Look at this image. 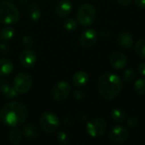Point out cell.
Segmentation results:
<instances>
[{
  "label": "cell",
  "mask_w": 145,
  "mask_h": 145,
  "mask_svg": "<svg viewBox=\"0 0 145 145\" xmlns=\"http://www.w3.org/2000/svg\"><path fill=\"white\" fill-rule=\"evenodd\" d=\"M111 117L116 123H123L126 119V115L123 110L115 109L111 113Z\"/></svg>",
  "instance_id": "21"
},
{
  "label": "cell",
  "mask_w": 145,
  "mask_h": 145,
  "mask_svg": "<svg viewBox=\"0 0 145 145\" xmlns=\"http://www.w3.org/2000/svg\"><path fill=\"white\" fill-rule=\"evenodd\" d=\"M88 81H89V75L84 71H79L76 72L72 79L73 86L78 88L85 86L88 82Z\"/></svg>",
  "instance_id": "16"
},
{
  "label": "cell",
  "mask_w": 145,
  "mask_h": 145,
  "mask_svg": "<svg viewBox=\"0 0 145 145\" xmlns=\"http://www.w3.org/2000/svg\"><path fill=\"white\" fill-rule=\"evenodd\" d=\"M28 14H29V17L31 18L32 20H33V21L38 20L41 17V14H42L40 7L35 3H31L29 5V8H28Z\"/></svg>",
  "instance_id": "19"
},
{
  "label": "cell",
  "mask_w": 145,
  "mask_h": 145,
  "mask_svg": "<svg viewBox=\"0 0 145 145\" xmlns=\"http://www.w3.org/2000/svg\"><path fill=\"white\" fill-rule=\"evenodd\" d=\"M0 93L8 99H13L19 94L14 86L12 87L9 82L4 80H0Z\"/></svg>",
  "instance_id": "13"
},
{
  "label": "cell",
  "mask_w": 145,
  "mask_h": 145,
  "mask_svg": "<svg viewBox=\"0 0 145 145\" xmlns=\"http://www.w3.org/2000/svg\"><path fill=\"white\" fill-rule=\"evenodd\" d=\"M77 20L73 18H68L63 24L64 29L67 31H73L77 28Z\"/></svg>",
  "instance_id": "26"
},
{
  "label": "cell",
  "mask_w": 145,
  "mask_h": 145,
  "mask_svg": "<svg viewBox=\"0 0 145 145\" xmlns=\"http://www.w3.org/2000/svg\"><path fill=\"white\" fill-rule=\"evenodd\" d=\"M132 0H117V2H118L120 4L124 5V6H127V5H129V4L132 3Z\"/></svg>",
  "instance_id": "35"
},
{
  "label": "cell",
  "mask_w": 145,
  "mask_h": 145,
  "mask_svg": "<svg viewBox=\"0 0 145 145\" xmlns=\"http://www.w3.org/2000/svg\"><path fill=\"white\" fill-rule=\"evenodd\" d=\"M71 85L65 81L57 82L51 90V97L55 101L65 100L71 93Z\"/></svg>",
  "instance_id": "7"
},
{
  "label": "cell",
  "mask_w": 145,
  "mask_h": 145,
  "mask_svg": "<svg viewBox=\"0 0 145 145\" xmlns=\"http://www.w3.org/2000/svg\"><path fill=\"white\" fill-rule=\"evenodd\" d=\"M73 5L69 0H61L56 8V14L57 16L63 18L67 17L72 11Z\"/></svg>",
  "instance_id": "15"
},
{
  "label": "cell",
  "mask_w": 145,
  "mask_h": 145,
  "mask_svg": "<svg viewBox=\"0 0 145 145\" xmlns=\"http://www.w3.org/2000/svg\"><path fill=\"white\" fill-rule=\"evenodd\" d=\"M79 119L81 121H86V119H87V116L84 113V112H80L79 114Z\"/></svg>",
  "instance_id": "36"
},
{
  "label": "cell",
  "mask_w": 145,
  "mask_h": 145,
  "mask_svg": "<svg viewBox=\"0 0 145 145\" xmlns=\"http://www.w3.org/2000/svg\"><path fill=\"white\" fill-rule=\"evenodd\" d=\"M136 76V72L133 69L129 68L126 69L124 72H123V76H122V79L124 82H129L132 80H133Z\"/></svg>",
  "instance_id": "27"
},
{
  "label": "cell",
  "mask_w": 145,
  "mask_h": 145,
  "mask_svg": "<svg viewBox=\"0 0 145 145\" xmlns=\"http://www.w3.org/2000/svg\"><path fill=\"white\" fill-rule=\"evenodd\" d=\"M135 3L138 7L145 8V0H135Z\"/></svg>",
  "instance_id": "34"
},
{
  "label": "cell",
  "mask_w": 145,
  "mask_h": 145,
  "mask_svg": "<svg viewBox=\"0 0 145 145\" xmlns=\"http://www.w3.org/2000/svg\"><path fill=\"white\" fill-rule=\"evenodd\" d=\"M28 116L26 107L21 102L14 101L3 105L0 110V121L8 127H19L25 123Z\"/></svg>",
  "instance_id": "1"
},
{
  "label": "cell",
  "mask_w": 145,
  "mask_h": 145,
  "mask_svg": "<svg viewBox=\"0 0 145 145\" xmlns=\"http://www.w3.org/2000/svg\"><path fill=\"white\" fill-rule=\"evenodd\" d=\"M122 89L121 77L114 73L103 74L97 82V90L102 98L107 100L115 99L119 96Z\"/></svg>",
  "instance_id": "2"
},
{
  "label": "cell",
  "mask_w": 145,
  "mask_h": 145,
  "mask_svg": "<svg viewBox=\"0 0 145 145\" xmlns=\"http://www.w3.org/2000/svg\"><path fill=\"white\" fill-rule=\"evenodd\" d=\"M73 96L76 100H82L85 99V93L83 90L81 89H76L75 91H73Z\"/></svg>",
  "instance_id": "29"
},
{
  "label": "cell",
  "mask_w": 145,
  "mask_h": 145,
  "mask_svg": "<svg viewBox=\"0 0 145 145\" xmlns=\"http://www.w3.org/2000/svg\"><path fill=\"white\" fill-rule=\"evenodd\" d=\"M9 52V47L6 43H2L0 44V53L6 54Z\"/></svg>",
  "instance_id": "32"
},
{
  "label": "cell",
  "mask_w": 145,
  "mask_h": 145,
  "mask_svg": "<svg viewBox=\"0 0 145 145\" xmlns=\"http://www.w3.org/2000/svg\"><path fill=\"white\" fill-rule=\"evenodd\" d=\"M15 35V30L11 26H5L0 31V39L3 41L10 40Z\"/></svg>",
  "instance_id": "22"
},
{
  "label": "cell",
  "mask_w": 145,
  "mask_h": 145,
  "mask_svg": "<svg viewBox=\"0 0 145 145\" xmlns=\"http://www.w3.org/2000/svg\"><path fill=\"white\" fill-rule=\"evenodd\" d=\"M117 42L121 47L124 48H130L132 47L134 40L132 36L129 32H122L119 35Z\"/></svg>",
  "instance_id": "17"
},
{
  "label": "cell",
  "mask_w": 145,
  "mask_h": 145,
  "mask_svg": "<svg viewBox=\"0 0 145 145\" xmlns=\"http://www.w3.org/2000/svg\"><path fill=\"white\" fill-rule=\"evenodd\" d=\"M9 141L12 144L18 145L21 142V133L20 131L19 128H17V127H15L12 128V130L10 131L9 134Z\"/></svg>",
  "instance_id": "20"
},
{
  "label": "cell",
  "mask_w": 145,
  "mask_h": 145,
  "mask_svg": "<svg viewBox=\"0 0 145 145\" xmlns=\"http://www.w3.org/2000/svg\"><path fill=\"white\" fill-rule=\"evenodd\" d=\"M62 123L67 127H71L74 123V119L71 116H65L62 118Z\"/></svg>",
  "instance_id": "31"
},
{
  "label": "cell",
  "mask_w": 145,
  "mask_h": 145,
  "mask_svg": "<svg viewBox=\"0 0 145 145\" xmlns=\"http://www.w3.org/2000/svg\"><path fill=\"white\" fill-rule=\"evenodd\" d=\"M97 18V12L95 8L89 3L82 4L77 12V22L83 26H89L92 25Z\"/></svg>",
  "instance_id": "4"
},
{
  "label": "cell",
  "mask_w": 145,
  "mask_h": 145,
  "mask_svg": "<svg viewBox=\"0 0 145 145\" xmlns=\"http://www.w3.org/2000/svg\"><path fill=\"white\" fill-rule=\"evenodd\" d=\"M20 62L24 68H31L36 62V54L30 49L23 50L20 54Z\"/></svg>",
  "instance_id": "12"
},
{
  "label": "cell",
  "mask_w": 145,
  "mask_h": 145,
  "mask_svg": "<svg viewBox=\"0 0 145 145\" xmlns=\"http://www.w3.org/2000/svg\"><path fill=\"white\" fill-rule=\"evenodd\" d=\"M107 130V123L102 118H95L86 125V132L92 138L102 136Z\"/></svg>",
  "instance_id": "8"
},
{
  "label": "cell",
  "mask_w": 145,
  "mask_h": 145,
  "mask_svg": "<svg viewBox=\"0 0 145 145\" xmlns=\"http://www.w3.org/2000/svg\"><path fill=\"white\" fill-rule=\"evenodd\" d=\"M129 137L128 131L126 127L119 125L115 126L111 129L109 134V140L114 143V144H123L127 140Z\"/></svg>",
  "instance_id": "9"
},
{
  "label": "cell",
  "mask_w": 145,
  "mask_h": 145,
  "mask_svg": "<svg viewBox=\"0 0 145 145\" xmlns=\"http://www.w3.org/2000/svg\"><path fill=\"white\" fill-rule=\"evenodd\" d=\"M39 124L45 133H54L59 127L60 121L58 117L51 111H45L42 114Z\"/></svg>",
  "instance_id": "5"
},
{
  "label": "cell",
  "mask_w": 145,
  "mask_h": 145,
  "mask_svg": "<svg viewBox=\"0 0 145 145\" xmlns=\"http://www.w3.org/2000/svg\"><path fill=\"white\" fill-rule=\"evenodd\" d=\"M14 70L13 63L7 59H0V76H7Z\"/></svg>",
  "instance_id": "18"
},
{
  "label": "cell",
  "mask_w": 145,
  "mask_h": 145,
  "mask_svg": "<svg viewBox=\"0 0 145 145\" xmlns=\"http://www.w3.org/2000/svg\"><path fill=\"white\" fill-rule=\"evenodd\" d=\"M57 139L62 144H68L71 142L72 135L67 130H62L57 133Z\"/></svg>",
  "instance_id": "23"
},
{
  "label": "cell",
  "mask_w": 145,
  "mask_h": 145,
  "mask_svg": "<svg viewBox=\"0 0 145 145\" xmlns=\"http://www.w3.org/2000/svg\"><path fill=\"white\" fill-rule=\"evenodd\" d=\"M138 72L141 76H145V62L141 63L139 65H138Z\"/></svg>",
  "instance_id": "33"
},
{
  "label": "cell",
  "mask_w": 145,
  "mask_h": 145,
  "mask_svg": "<svg viewBox=\"0 0 145 145\" xmlns=\"http://www.w3.org/2000/svg\"><path fill=\"white\" fill-rule=\"evenodd\" d=\"M134 88L135 91L137 92V93L140 94V95H144L145 94V78L142 77L139 78L136 81L135 84H134Z\"/></svg>",
  "instance_id": "25"
},
{
  "label": "cell",
  "mask_w": 145,
  "mask_h": 145,
  "mask_svg": "<svg viewBox=\"0 0 145 145\" xmlns=\"http://www.w3.org/2000/svg\"><path fill=\"white\" fill-rule=\"evenodd\" d=\"M101 36L103 37H108L109 36V32L107 30H102L101 31Z\"/></svg>",
  "instance_id": "37"
},
{
  "label": "cell",
  "mask_w": 145,
  "mask_h": 145,
  "mask_svg": "<svg viewBox=\"0 0 145 145\" xmlns=\"http://www.w3.org/2000/svg\"><path fill=\"white\" fill-rule=\"evenodd\" d=\"M32 85V79L28 73L20 72L14 79V88L19 94H24L30 91Z\"/></svg>",
  "instance_id": "6"
},
{
  "label": "cell",
  "mask_w": 145,
  "mask_h": 145,
  "mask_svg": "<svg viewBox=\"0 0 145 145\" xmlns=\"http://www.w3.org/2000/svg\"><path fill=\"white\" fill-rule=\"evenodd\" d=\"M110 64L116 70H122L127 65L126 56L120 51H115L110 57Z\"/></svg>",
  "instance_id": "11"
},
{
  "label": "cell",
  "mask_w": 145,
  "mask_h": 145,
  "mask_svg": "<svg viewBox=\"0 0 145 145\" xmlns=\"http://www.w3.org/2000/svg\"><path fill=\"white\" fill-rule=\"evenodd\" d=\"M21 132L23 133V135L30 139V140H34L38 138V137L40 136V130L39 128L33 125V124H25L22 126L21 128Z\"/></svg>",
  "instance_id": "14"
},
{
  "label": "cell",
  "mask_w": 145,
  "mask_h": 145,
  "mask_svg": "<svg viewBox=\"0 0 145 145\" xmlns=\"http://www.w3.org/2000/svg\"><path fill=\"white\" fill-rule=\"evenodd\" d=\"M22 43L26 48H31L33 44V38L31 36H24L22 38Z\"/></svg>",
  "instance_id": "28"
},
{
  "label": "cell",
  "mask_w": 145,
  "mask_h": 145,
  "mask_svg": "<svg viewBox=\"0 0 145 145\" xmlns=\"http://www.w3.org/2000/svg\"><path fill=\"white\" fill-rule=\"evenodd\" d=\"M98 38L97 32L96 30L90 28L86 29L84 31L81 32L80 37H79V43L80 45L85 48H91L95 43L97 42Z\"/></svg>",
  "instance_id": "10"
},
{
  "label": "cell",
  "mask_w": 145,
  "mask_h": 145,
  "mask_svg": "<svg viewBox=\"0 0 145 145\" xmlns=\"http://www.w3.org/2000/svg\"><path fill=\"white\" fill-rule=\"evenodd\" d=\"M138 125V120L136 116H131L127 120V126L130 128H134Z\"/></svg>",
  "instance_id": "30"
},
{
  "label": "cell",
  "mask_w": 145,
  "mask_h": 145,
  "mask_svg": "<svg viewBox=\"0 0 145 145\" xmlns=\"http://www.w3.org/2000/svg\"><path fill=\"white\" fill-rule=\"evenodd\" d=\"M135 52L137 53V54L143 58L145 59V40L141 39L138 40L136 43H135Z\"/></svg>",
  "instance_id": "24"
},
{
  "label": "cell",
  "mask_w": 145,
  "mask_h": 145,
  "mask_svg": "<svg viewBox=\"0 0 145 145\" xmlns=\"http://www.w3.org/2000/svg\"><path fill=\"white\" fill-rule=\"evenodd\" d=\"M20 12L17 8L9 1L0 2V23L11 25L20 20Z\"/></svg>",
  "instance_id": "3"
}]
</instances>
